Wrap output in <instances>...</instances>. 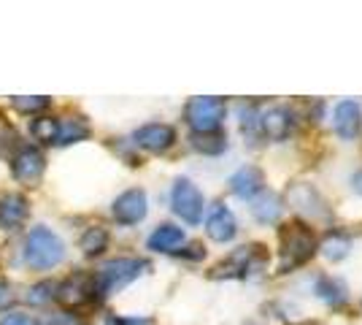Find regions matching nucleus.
Returning a JSON list of instances; mask_svg holds the SVG:
<instances>
[{"label": "nucleus", "mask_w": 362, "mask_h": 325, "mask_svg": "<svg viewBox=\"0 0 362 325\" xmlns=\"http://www.w3.org/2000/svg\"><path fill=\"white\" fill-rule=\"evenodd\" d=\"M279 241H281V261H279V274H287L298 266H305L314 255H317V236L305 222H289L279 231Z\"/></svg>", "instance_id": "f257e3e1"}, {"label": "nucleus", "mask_w": 362, "mask_h": 325, "mask_svg": "<svg viewBox=\"0 0 362 325\" xmlns=\"http://www.w3.org/2000/svg\"><path fill=\"white\" fill-rule=\"evenodd\" d=\"M65 258V244L60 241V236L49 228H33L28 236V244H25V261L35 271H46V268H54L57 263H62Z\"/></svg>", "instance_id": "f03ea898"}, {"label": "nucleus", "mask_w": 362, "mask_h": 325, "mask_svg": "<svg viewBox=\"0 0 362 325\" xmlns=\"http://www.w3.org/2000/svg\"><path fill=\"white\" fill-rule=\"evenodd\" d=\"M149 268L146 261L141 258H114L108 261L98 274H95V287L100 295H111L119 293L122 287H127L133 279H138L144 271Z\"/></svg>", "instance_id": "7ed1b4c3"}, {"label": "nucleus", "mask_w": 362, "mask_h": 325, "mask_svg": "<svg viewBox=\"0 0 362 325\" xmlns=\"http://www.w3.org/2000/svg\"><path fill=\"white\" fill-rule=\"evenodd\" d=\"M225 114L227 103L222 98H214V95L192 98L184 108V120L192 127V133H219V127L225 122Z\"/></svg>", "instance_id": "20e7f679"}, {"label": "nucleus", "mask_w": 362, "mask_h": 325, "mask_svg": "<svg viewBox=\"0 0 362 325\" xmlns=\"http://www.w3.org/2000/svg\"><path fill=\"white\" fill-rule=\"evenodd\" d=\"M170 206L173 212L187 222V225H197L203 219V206H206V198L203 193L197 190V185H192L189 179H176L173 182V190H170Z\"/></svg>", "instance_id": "39448f33"}, {"label": "nucleus", "mask_w": 362, "mask_h": 325, "mask_svg": "<svg viewBox=\"0 0 362 325\" xmlns=\"http://www.w3.org/2000/svg\"><path fill=\"white\" fill-rule=\"evenodd\" d=\"M262 266H265V249L259 247V244H252V247L235 249V252L227 258L225 263H219L216 268H214L211 277L214 279H219V277L246 279V277H252L255 271H259Z\"/></svg>", "instance_id": "423d86ee"}, {"label": "nucleus", "mask_w": 362, "mask_h": 325, "mask_svg": "<svg viewBox=\"0 0 362 325\" xmlns=\"http://www.w3.org/2000/svg\"><path fill=\"white\" fill-rule=\"evenodd\" d=\"M146 209H149V201H146V193L141 187H133V190L122 193L119 198L114 201V206H111L114 219L122 222V225H138L146 217Z\"/></svg>", "instance_id": "0eeeda50"}, {"label": "nucleus", "mask_w": 362, "mask_h": 325, "mask_svg": "<svg viewBox=\"0 0 362 325\" xmlns=\"http://www.w3.org/2000/svg\"><path fill=\"white\" fill-rule=\"evenodd\" d=\"M133 141H136L141 149L146 152H165L176 144V130L165 122H149V125H141L136 133H133Z\"/></svg>", "instance_id": "6e6552de"}, {"label": "nucleus", "mask_w": 362, "mask_h": 325, "mask_svg": "<svg viewBox=\"0 0 362 325\" xmlns=\"http://www.w3.org/2000/svg\"><path fill=\"white\" fill-rule=\"evenodd\" d=\"M98 293V287H95V277H87V274H74V277H68L62 282L60 287H57V293L54 298H60V304L65 307H84V304H90L92 298Z\"/></svg>", "instance_id": "1a4fd4ad"}, {"label": "nucleus", "mask_w": 362, "mask_h": 325, "mask_svg": "<svg viewBox=\"0 0 362 325\" xmlns=\"http://www.w3.org/2000/svg\"><path fill=\"white\" fill-rule=\"evenodd\" d=\"M332 127H335V133L344 141L357 139L362 130L360 103H354V101H341V103L335 106V111H332Z\"/></svg>", "instance_id": "9d476101"}, {"label": "nucleus", "mask_w": 362, "mask_h": 325, "mask_svg": "<svg viewBox=\"0 0 362 325\" xmlns=\"http://www.w3.org/2000/svg\"><path fill=\"white\" fill-rule=\"evenodd\" d=\"M230 190L241 201H255L257 195L265 190V173L257 166H243L230 176Z\"/></svg>", "instance_id": "9b49d317"}, {"label": "nucleus", "mask_w": 362, "mask_h": 325, "mask_svg": "<svg viewBox=\"0 0 362 325\" xmlns=\"http://www.w3.org/2000/svg\"><path fill=\"white\" fill-rule=\"evenodd\" d=\"M44 166H46L44 155H41L35 147H25V149L14 157L11 171H14L16 182H22V185H35V182L41 179V173H44Z\"/></svg>", "instance_id": "f8f14e48"}, {"label": "nucleus", "mask_w": 362, "mask_h": 325, "mask_svg": "<svg viewBox=\"0 0 362 325\" xmlns=\"http://www.w3.org/2000/svg\"><path fill=\"white\" fill-rule=\"evenodd\" d=\"M292 133V114L284 106H271L259 111V136L271 141H284Z\"/></svg>", "instance_id": "ddd939ff"}, {"label": "nucleus", "mask_w": 362, "mask_h": 325, "mask_svg": "<svg viewBox=\"0 0 362 325\" xmlns=\"http://www.w3.org/2000/svg\"><path fill=\"white\" fill-rule=\"evenodd\" d=\"M206 233H209V239L219 241V244H227V241L235 239L238 222H235V217H233V212L227 209L225 203H216L211 209V215L206 219Z\"/></svg>", "instance_id": "4468645a"}, {"label": "nucleus", "mask_w": 362, "mask_h": 325, "mask_svg": "<svg viewBox=\"0 0 362 325\" xmlns=\"http://www.w3.org/2000/svg\"><path fill=\"white\" fill-rule=\"evenodd\" d=\"M28 215H30V203H28L25 195L8 193V195L0 198V228L16 231V228L28 219Z\"/></svg>", "instance_id": "2eb2a0df"}, {"label": "nucleus", "mask_w": 362, "mask_h": 325, "mask_svg": "<svg viewBox=\"0 0 362 325\" xmlns=\"http://www.w3.org/2000/svg\"><path fill=\"white\" fill-rule=\"evenodd\" d=\"M281 212H284L281 198H279L276 193H271V190H262L255 201H252V215H255V219L257 222H262V225H273V222H279Z\"/></svg>", "instance_id": "dca6fc26"}, {"label": "nucleus", "mask_w": 362, "mask_h": 325, "mask_svg": "<svg viewBox=\"0 0 362 325\" xmlns=\"http://www.w3.org/2000/svg\"><path fill=\"white\" fill-rule=\"evenodd\" d=\"M287 201L298 209V212H308L311 217L325 215V203L317 195V190H311L308 185H295L287 193Z\"/></svg>", "instance_id": "f3484780"}, {"label": "nucleus", "mask_w": 362, "mask_h": 325, "mask_svg": "<svg viewBox=\"0 0 362 325\" xmlns=\"http://www.w3.org/2000/svg\"><path fill=\"white\" fill-rule=\"evenodd\" d=\"M146 244L154 252H176L184 244V231L176 228V225H170V222H165V225H160L157 231L151 233Z\"/></svg>", "instance_id": "a211bd4d"}, {"label": "nucleus", "mask_w": 362, "mask_h": 325, "mask_svg": "<svg viewBox=\"0 0 362 325\" xmlns=\"http://www.w3.org/2000/svg\"><path fill=\"white\" fill-rule=\"evenodd\" d=\"M314 290H317V295L325 301V304H330L332 309L344 307L349 298L344 282H341V279H332V277H319L317 285H314Z\"/></svg>", "instance_id": "6ab92c4d"}, {"label": "nucleus", "mask_w": 362, "mask_h": 325, "mask_svg": "<svg viewBox=\"0 0 362 325\" xmlns=\"http://www.w3.org/2000/svg\"><path fill=\"white\" fill-rule=\"evenodd\" d=\"M87 136H90V125L84 122L81 117L57 120V139H54V144H76V141H84Z\"/></svg>", "instance_id": "aec40b11"}, {"label": "nucleus", "mask_w": 362, "mask_h": 325, "mask_svg": "<svg viewBox=\"0 0 362 325\" xmlns=\"http://www.w3.org/2000/svg\"><path fill=\"white\" fill-rule=\"evenodd\" d=\"M322 249V255L332 261V263H338V261H344L349 255V249H351V239H349L346 233H338V231H330L325 236V241L319 244Z\"/></svg>", "instance_id": "412c9836"}, {"label": "nucleus", "mask_w": 362, "mask_h": 325, "mask_svg": "<svg viewBox=\"0 0 362 325\" xmlns=\"http://www.w3.org/2000/svg\"><path fill=\"white\" fill-rule=\"evenodd\" d=\"M192 149L203 152V155H222L227 149L225 133H192Z\"/></svg>", "instance_id": "4be33fe9"}, {"label": "nucleus", "mask_w": 362, "mask_h": 325, "mask_svg": "<svg viewBox=\"0 0 362 325\" xmlns=\"http://www.w3.org/2000/svg\"><path fill=\"white\" fill-rule=\"evenodd\" d=\"M108 249V231L106 228H100V225H95V228H87V233L81 236V252L87 255V258H98L100 252H106Z\"/></svg>", "instance_id": "5701e85b"}, {"label": "nucleus", "mask_w": 362, "mask_h": 325, "mask_svg": "<svg viewBox=\"0 0 362 325\" xmlns=\"http://www.w3.org/2000/svg\"><path fill=\"white\" fill-rule=\"evenodd\" d=\"M30 133L38 141H52V144H54V139H57V120H52V117H38V120H33Z\"/></svg>", "instance_id": "b1692460"}, {"label": "nucleus", "mask_w": 362, "mask_h": 325, "mask_svg": "<svg viewBox=\"0 0 362 325\" xmlns=\"http://www.w3.org/2000/svg\"><path fill=\"white\" fill-rule=\"evenodd\" d=\"M241 130H243V136H249V139H257V136H259V108L257 106L241 108Z\"/></svg>", "instance_id": "393cba45"}, {"label": "nucleus", "mask_w": 362, "mask_h": 325, "mask_svg": "<svg viewBox=\"0 0 362 325\" xmlns=\"http://www.w3.org/2000/svg\"><path fill=\"white\" fill-rule=\"evenodd\" d=\"M49 106V98L41 95H30V98H14V108L22 114H33V111H44Z\"/></svg>", "instance_id": "a878e982"}, {"label": "nucleus", "mask_w": 362, "mask_h": 325, "mask_svg": "<svg viewBox=\"0 0 362 325\" xmlns=\"http://www.w3.org/2000/svg\"><path fill=\"white\" fill-rule=\"evenodd\" d=\"M0 325H35V320L28 312H8L0 317Z\"/></svg>", "instance_id": "bb28decb"}, {"label": "nucleus", "mask_w": 362, "mask_h": 325, "mask_svg": "<svg viewBox=\"0 0 362 325\" xmlns=\"http://www.w3.org/2000/svg\"><path fill=\"white\" fill-rule=\"evenodd\" d=\"M52 290H54V287H52L49 282H46V285H35L28 298H30L33 304H44V301H49V298H52Z\"/></svg>", "instance_id": "cd10ccee"}, {"label": "nucleus", "mask_w": 362, "mask_h": 325, "mask_svg": "<svg viewBox=\"0 0 362 325\" xmlns=\"http://www.w3.org/2000/svg\"><path fill=\"white\" fill-rule=\"evenodd\" d=\"M351 187H354V190H357V193L362 195V171H357V173L351 176Z\"/></svg>", "instance_id": "c85d7f7f"}, {"label": "nucleus", "mask_w": 362, "mask_h": 325, "mask_svg": "<svg viewBox=\"0 0 362 325\" xmlns=\"http://www.w3.org/2000/svg\"><path fill=\"white\" fill-rule=\"evenodd\" d=\"M298 325H317V323H298Z\"/></svg>", "instance_id": "c756f323"}]
</instances>
